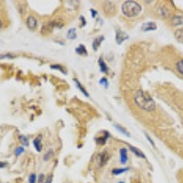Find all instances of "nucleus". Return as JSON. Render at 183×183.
<instances>
[{
    "label": "nucleus",
    "mask_w": 183,
    "mask_h": 183,
    "mask_svg": "<svg viewBox=\"0 0 183 183\" xmlns=\"http://www.w3.org/2000/svg\"><path fill=\"white\" fill-rule=\"evenodd\" d=\"M135 103L140 109L145 110V111H153L156 108V103L152 99V97L150 96L147 92L144 91H137L135 95Z\"/></svg>",
    "instance_id": "obj_1"
},
{
    "label": "nucleus",
    "mask_w": 183,
    "mask_h": 183,
    "mask_svg": "<svg viewBox=\"0 0 183 183\" xmlns=\"http://www.w3.org/2000/svg\"><path fill=\"white\" fill-rule=\"evenodd\" d=\"M142 10L141 6L135 1H125L122 6V12L127 17H134L138 16Z\"/></svg>",
    "instance_id": "obj_2"
},
{
    "label": "nucleus",
    "mask_w": 183,
    "mask_h": 183,
    "mask_svg": "<svg viewBox=\"0 0 183 183\" xmlns=\"http://www.w3.org/2000/svg\"><path fill=\"white\" fill-rule=\"evenodd\" d=\"M54 27H55V25H54V22L53 21L45 23V24L42 26V27H41V33L43 34V35L50 34V33H51V32H52Z\"/></svg>",
    "instance_id": "obj_3"
},
{
    "label": "nucleus",
    "mask_w": 183,
    "mask_h": 183,
    "mask_svg": "<svg viewBox=\"0 0 183 183\" xmlns=\"http://www.w3.org/2000/svg\"><path fill=\"white\" fill-rule=\"evenodd\" d=\"M27 26L30 30H35L38 27V21L36 17L33 16H29L27 18Z\"/></svg>",
    "instance_id": "obj_4"
},
{
    "label": "nucleus",
    "mask_w": 183,
    "mask_h": 183,
    "mask_svg": "<svg viewBox=\"0 0 183 183\" xmlns=\"http://www.w3.org/2000/svg\"><path fill=\"white\" fill-rule=\"evenodd\" d=\"M128 38H129L128 35L126 34L125 32L122 31V30H117V32H116V37H115V40H116L117 44H119V45L122 44L125 40H127Z\"/></svg>",
    "instance_id": "obj_5"
},
{
    "label": "nucleus",
    "mask_w": 183,
    "mask_h": 183,
    "mask_svg": "<svg viewBox=\"0 0 183 183\" xmlns=\"http://www.w3.org/2000/svg\"><path fill=\"white\" fill-rule=\"evenodd\" d=\"M170 23L173 27H179L183 25V16L182 15H175L171 17Z\"/></svg>",
    "instance_id": "obj_6"
},
{
    "label": "nucleus",
    "mask_w": 183,
    "mask_h": 183,
    "mask_svg": "<svg viewBox=\"0 0 183 183\" xmlns=\"http://www.w3.org/2000/svg\"><path fill=\"white\" fill-rule=\"evenodd\" d=\"M141 29L143 31H152V30H156L157 29V25L156 23L154 22H147L145 24L142 25Z\"/></svg>",
    "instance_id": "obj_7"
},
{
    "label": "nucleus",
    "mask_w": 183,
    "mask_h": 183,
    "mask_svg": "<svg viewBox=\"0 0 183 183\" xmlns=\"http://www.w3.org/2000/svg\"><path fill=\"white\" fill-rule=\"evenodd\" d=\"M119 154H120V162H121V164L125 165V164H126V162H127V160H128L127 150H126V148H125V147H122L119 151Z\"/></svg>",
    "instance_id": "obj_8"
},
{
    "label": "nucleus",
    "mask_w": 183,
    "mask_h": 183,
    "mask_svg": "<svg viewBox=\"0 0 183 183\" xmlns=\"http://www.w3.org/2000/svg\"><path fill=\"white\" fill-rule=\"evenodd\" d=\"M158 13L162 17L168 18V17L170 16V9L168 8L167 6H162L158 8Z\"/></svg>",
    "instance_id": "obj_9"
},
{
    "label": "nucleus",
    "mask_w": 183,
    "mask_h": 183,
    "mask_svg": "<svg viewBox=\"0 0 183 183\" xmlns=\"http://www.w3.org/2000/svg\"><path fill=\"white\" fill-rule=\"evenodd\" d=\"M108 154H107L106 152H102L100 153L99 155H98V159H99V165L100 167H103L105 166V164L107 163V161H108Z\"/></svg>",
    "instance_id": "obj_10"
},
{
    "label": "nucleus",
    "mask_w": 183,
    "mask_h": 183,
    "mask_svg": "<svg viewBox=\"0 0 183 183\" xmlns=\"http://www.w3.org/2000/svg\"><path fill=\"white\" fill-rule=\"evenodd\" d=\"M129 149L131 150V152H133L134 154H135V156L138 157V158H146V156H145V154L141 151L140 149H138L137 147H135L132 146H129Z\"/></svg>",
    "instance_id": "obj_11"
},
{
    "label": "nucleus",
    "mask_w": 183,
    "mask_h": 183,
    "mask_svg": "<svg viewBox=\"0 0 183 183\" xmlns=\"http://www.w3.org/2000/svg\"><path fill=\"white\" fill-rule=\"evenodd\" d=\"M33 145L34 147L36 148V150L38 152H40L41 149H42V144H41V137L40 135H39L38 137H36L34 140H33Z\"/></svg>",
    "instance_id": "obj_12"
},
{
    "label": "nucleus",
    "mask_w": 183,
    "mask_h": 183,
    "mask_svg": "<svg viewBox=\"0 0 183 183\" xmlns=\"http://www.w3.org/2000/svg\"><path fill=\"white\" fill-rule=\"evenodd\" d=\"M109 137V133L108 132H105V135H100L99 137H96L95 140H96V142L98 144H100V145H105V142H106V140L107 138Z\"/></svg>",
    "instance_id": "obj_13"
},
{
    "label": "nucleus",
    "mask_w": 183,
    "mask_h": 183,
    "mask_svg": "<svg viewBox=\"0 0 183 183\" xmlns=\"http://www.w3.org/2000/svg\"><path fill=\"white\" fill-rule=\"evenodd\" d=\"M105 40L104 36H101V37H99V38H96V39H95V40H93V50H97L98 48L100 47L101 43H102L103 40Z\"/></svg>",
    "instance_id": "obj_14"
},
{
    "label": "nucleus",
    "mask_w": 183,
    "mask_h": 183,
    "mask_svg": "<svg viewBox=\"0 0 183 183\" xmlns=\"http://www.w3.org/2000/svg\"><path fill=\"white\" fill-rule=\"evenodd\" d=\"M98 63H99V66H100V70L102 72H105L106 73L107 72H108V67H107L106 63L105 62L104 59H103L102 57L99 59V60H98Z\"/></svg>",
    "instance_id": "obj_15"
},
{
    "label": "nucleus",
    "mask_w": 183,
    "mask_h": 183,
    "mask_svg": "<svg viewBox=\"0 0 183 183\" xmlns=\"http://www.w3.org/2000/svg\"><path fill=\"white\" fill-rule=\"evenodd\" d=\"M104 8H105V13H113V12H115L114 10L115 9V6H114V4H112L111 2H106L105 3V6H104Z\"/></svg>",
    "instance_id": "obj_16"
},
{
    "label": "nucleus",
    "mask_w": 183,
    "mask_h": 183,
    "mask_svg": "<svg viewBox=\"0 0 183 183\" xmlns=\"http://www.w3.org/2000/svg\"><path fill=\"white\" fill-rule=\"evenodd\" d=\"M75 51H76V53H78L79 55H87V50L85 46L82 45V44H80L76 49H75Z\"/></svg>",
    "instance_id": "obj_17"
},
{
    "label": "nucleus",
    "mask_w": 183,
    "mask_h": 183,
    "mask_svg": "<svg viewBox=\"0 0 183 183\" xmlns=\"http://www.w3.org/2000/svg\"><path fill=\"white\" fill-rule=\"evenodd\" d=\"M73 81L75 82V83H76V87L79 89V90L80 91H81L82 93H83V95H85L86 97H89V93H87V91L85 90V89H84L83 87H82V84H81V82H80L79 81H78V80L77 79H73Z\"/></svg>",
    "instance_id": "obj_18"
},
{
    "label": "nucleus",
    "mask_w": 183,
    "mask_h": 183,
    "mask_svg": "<svg viewBox=\"0 0 183 183\" xmlns=\"http://www.w3.org/2000/svg\"><path fill=\"white\" fill-rule=\"evenodd\" d=\"M176 40L179 41V42H181V43H183V29H180L176 30L175 34H174Z\"/></svg>",
    "instance_id": "obj_19"
},
{
    "label": "nucleus",
    "mask_w": 183,
    "mask_h": 183,
    "mask_svg": "<svg viewBox=\"0 0 183 183\" xmlns=\"http://www.w3.org/2000/svg\"><path fill=\"white\" fill-rule=\"evenodd\" d=\"M67 38L70 40H75L77 38V34H76V29L72 27V29H70L67 32Z\"/></svg>",
    "instance_id": "obj_20"
},
{
    "label": "nucleus",
    "mask_w": 183,
    "mask_h": 183,
    "mask_svg": "<svg viewBox=\"0 0 183 183\" xmlns=\"http://www.w3.org/2000/svg\"><path fill=\"white\" fill-rule=\"evenodd\" d=\"M129 170L128 168H114V170H112V174L113 175H120V174H123L124 172L127 171Z\"/></svg>",
    "instance_id": "obj_21"
},
{
    "label": "nucleus",
    "mask_w": 183,
    "mask_h": 183,
    "mask_svg": "<svg viewBox=\"0 0 183 183\" xmlns=\"http://www.w3.org/2000/svg\"><path fill=\"white\" fill-rule=\"evenodd\" d=\"M177 70L178 72H179L181 75H183V60H180L179 62H177Z\"/></svg>",
    "instance_id": "obj_22"
},
{
    "label": "nucleus",
    "mask_w": 183,
    "mask_h": 183,
    "mask_svg": "<svg viewBox=\"0 0 183 183\" xmlns=\"http://www.w3.org/2000/svg\"><path fill=\"white\" fill-rule=\"evenodd\" d=\"M19 141H20V143L23 145V146H29V138L27 137H26L25 135H19Z\"/></svg>",
    "instance_id": "obj_23"
},
{
    "label": "nucleus",
    "mask_w": 183,
    "mask_h": 183,
    "mask_svg": "<svg viewBox=\"0 0 183 183\" xmlns=\"http://www.w3.org/2000/svg\"><path fill=\"white\" fill-rule=\"evenodd\" d=\"M115 128L119 131V132H121L122 134H124L125 135H127V137H130L129 132H127V131H126L124 127H122V126H120L119 125H115Z\"/></svg>",
    "instance_id": "obj_24"
},
{
    "label": "nucleus",
    "mask_w": 183,
    "mask_h": 183,
    "mask_svg": "<svg viewBox=\"0 0 183 183\" xmlns=\"http://www.w3.org/2000/svg\"><path fill=\"white\" fill-rule=\"evenodd\" d=\"M50 69H52V70H59L60 72H63L64 74H67V72H66V71H64L63 67H62V66H60V65H58V64L51 65V66H50Z\"/></svg>",
    "instance_id": "obj_25"
},
{
    "label": "nucleus",
    "mask_w": 183,
    "mask_h": 183,
    "mask_svg": "<svg viewBox=\"0 0 183 183\" xmlns=\"http://www.w3.org/2000/svg\"><path fill=\"white\" fill-rule=\"evenodd\" d=\"M37 176L35 173L33 174H30L29 178V183H37Z\"/></svg>",
    "instance_id": "obj_26"
},
{
    "label": "nucleus",
    "mask_w": 183,
    "mask_h": 183,
    "mask_svg": "<svg viewBox=\"0 0 183 183\" xmlns=\"http://www.w3.org/2000/svg\"><path fill=\"white\" fill-rule=\"evenodd\" d=\"M22 153H24V148H23L22 147H18L16 148V150H15L16 156H20Z\"/></svg>",
    "instance_id": "obj_27"
},
{
    "label": "nucleus",
    "mask_w": 183,
    "mask_h": 183,
    "mask_svg": "<svg viewBox=\"0 0 183 183\" xmlns=\"http://www.w3.org/2000/svg\"><path fill=\"white\" fill-rule=\"evenodd\" d=\"M99 82H100V84H102V85H104L105 88H108V81H107L106 78H102Z\"/></svg>",
    "instance_id": "obj_28"
},
{
    "label": "nucleus",
    "mask_w": 183,
    "mask_h": 183,
    "mask_svg": "<svg viewBox=\"0 0 183 183\" xmlns=\"http://www.w3.org/2000/svg\"><path fill=\"white\" fill-rule=\"evenodd\" d=\"M46 180H47V179H46L45 175L40 174L39 176V179H38V183H46Z\"/></svg>",
    "instance_id": "obj_29"
},
{
    "label": "nucleus",
    "mask_w": 183,
    "mask_h": 183,
    "mask_svg": "<svg viewBox=\"0 0 183 183\" xmlns=\"http://www.w3.org/2000/svg\"><path fill=\"white\" fill-rule=\"evenodd\" d=\"M6 58H8V59H13V58H15V56H14L13 54H10V53L0 55V59H6Z\"/></svg>",
    "instance_id": "obj_30"
},
{
    "label": "nucleus",
    "mask_w": 183,
    "mask_h": 183,
    "mask_svg": "<svg viewBox=\"0 0 183 183\" xmlns=\"http://www.w3.org/2000/svg\"><path fill=\"white\" fill-rule=\"evenodd\" d=\"M52 155H53V152L51 151V150H50L49 153H47L45 156H44V160H49V159L50 158V157H52Z\"/></svg>",
    "instance_id": "obj_31"
},
{
    "label": "nucleus",
    "mask_w": 183,
    "mask_h": 183,
    "mask_svg": "<svg viewBox=\"0 0 183 183\" xmlns=\"http://www.w3.org/2000/svg\"><path fill=\"white\" fill-rule=\"evenodd\" d=\"M145 135H146V137L147 138V140H148V141L150 142V144H151L153 147H155V143H154V141H153V140H152L151 138H150V137H149V135H148L147 133H145Z\"/></svg>",
    "instance_id": "obj_32"
},
{
    "label": "nucleus",
    "mask_w": 183,
    "mask_h": 183,
    "mask_svg": "<svg viewBox=\"0 0 183 183\" xmlns=\"http://www.w3.org/2000/svg\"><path fill=\"white\" fill-rule=\"evenodd\" d=\"M91 15H92V17H95V16L97 15V11L96 10H95V9H91Z\"/></svg>",
    "instance_id": "obj_33"
},
{
    "label": "nucleus",
    "mask_w": 183,
    "mask_h": 183,
    "mask_svg": "<svg viewBox=\"0 0 183 183\" xmlns=\"http://www.w3.org/2000/svg\"><path fill=\"white\" fill-rule=\"evenodd\" d=\"M7 164L6 162H1V161H0V168H3L5 167H7Z\"/></svg>",
    "instance_id": "obj_34"
},
{
    "label": "nucleus",
    "mask_w": 183,
    "mask_h": 183,
    "mask_svg": "<svg viewBox=\"0 0 183 183\" xmlns=\"http://www.w3.org/2000/svg\"><path fill=\"white\" fill-rule=\"evenodd\" d=\"M52 182V176H50L46 180V183H51Z\"/></svg>",
    "instance_id": "obj_35"
},
{
    "label": "nucleus",
    "mask_w": 183,
    "mask_h": 183,
    "mask_svg": "<svg viewBox=\"0 0 183 183\" xmlns=\"http://www.w3.org/2000/svg\"><path fill=\"white\" fill-rule=\"evenodd\" d=\"M81 20L82 21V27L85 26V24H86V21H85V19H84V18H83V17H81Z\"/></svg>",
    "instance_id": "obj_36"
},
{
    "label": "nucleus",
    "mask_w": 183,
    "mask_h": 183,
    "mask_svg": "<svg viewBox=\"0 0 183 183\" xmlns=\"http://www.w3.org/2000/svg\"><path fill=\"white\" fill-rule=\"evenodd\" d=\"M2 27V22H1V20H0V29H1Z\"/></svg>",
    "instance_id": "obj_37"
},
{
    "label": "nucleus",
    "mask_w": 183,
    "mask_h": 183,
    "mask_svg": "<svg viewBox=\"0 0 183 183\" xmlns=\"http://www.w3.org/2000/svg\"><path fill=\"white\" fill-rule=\"evenodd\" d=\"M118 183H125V181H119Z\"/></svg>",
    "instance_id": "obj_38"
},
{
    "label": "nucleus",
    "mask_w": 183,
    "mask_h": 183,
    "mask_svg": "<svg viewBox=\"0 0 183 183\" xmlns=\"http://www.w3.org/2000/svg\"><path fill=\"white\" fill-rule=\"evenodd\" d=\"M0 183H1V182H0Z\"/></svg>",
    "instance_id": "obj_39"
}]
</instances>
